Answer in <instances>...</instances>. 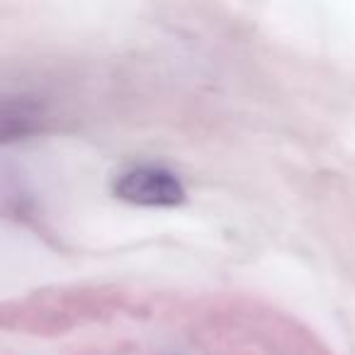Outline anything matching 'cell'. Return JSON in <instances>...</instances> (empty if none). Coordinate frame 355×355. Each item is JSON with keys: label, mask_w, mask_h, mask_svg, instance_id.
I'll return each instance as SVG.
<instances>
[{"label": "cell", "mask_w": 355, "mask_h": 355, "mask_svg": "<svg viewBox=\"0 0 355 355\" xmlns=\"http://www.w3.org/2000/svg\"><path fill=\"white\" fill-rule=\"evenodd\" d=\"M40 124V107L30 98H6L3 103V141L25 139Z\"/></svg>", "instance_id": "2"}, {"label": "cell", "mask_w": 355, "mask_h": 355, "mask_svg": "<svg viewBox=\"0 0 355 355\" xmlns=\"http://www.w3.org/2000/svg\"><path fill=\"white\" fill-rule=\"evenodd\" d=\"M114 195L134 205L171 207L183 202V183L161 166H132L114 180Z\"/></svg>", "instance_id": "1"}]
</instances>
